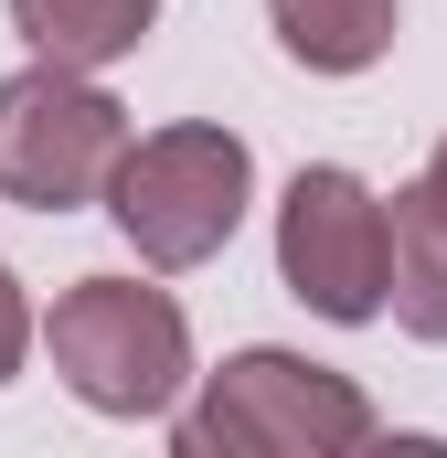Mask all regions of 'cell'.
I'll return each instance as SVG.
<instances>
[{"mask_svg":"<svg viewBox=\"0 0 447 458\" xmlns=\"http://www.w3.org/2000/svg\"><path fill=\"white\" fill-rule=\"evenodd\" d=\"M384 437L373 394L309 362V352H224V373H203V394L171 416V448L181 458H351Z\"/></svg>","mask_w":447,"mask_h":458,"instance_id":"cell-1","label":"cell"},{"mask_svg":"<svg viewBox=\"0 0 447 458\" xmlns=\"http://www.w3.org/2000/svg\"><path fill=\"white\" fill-rule=\"evenodd\" d=\"M394 320L416 342H447V214L416 192H394Z\"/></svg>","mask_w":447,"mask_h":458,"instance_id":"cell-8","label":"cell"},{"mask_svg":"<svg viewBox=\"0 0 447 458\" xmlns=\"http://www.w3.org/2000/svg\"><path fill=\"white\" fill-rule=\"evenodd\" d=\"M32 342H43V320H32V299H21V277L0 267V384L32 362Z\"/></svg>","mask_w":447,"mask_h":458,"instance_id":"cell-9","label":"cell"},{"mask_svg":"<svg viewBox=\"0 0 447 458\" xmlns=\"http://www.w3.org/2000/svg\"><path fill=\"white\" fill-rule=\"evenodd\" d=\"M160 0H11V32L43 54V64H75V75H107L149 43Z\"/></svg>","mask_w":447,"mask_h":458,"instance_id":"cell-6","label":"cell"},{"mask_svg":"<svg viewBox=\"0 0 447 458\" xmlns=\"http://www.w3.org/2000/svg\"><path fill=\"white\" fill-rule=\"evenodd\" d=\"M117 160H128V107L75 64H21L0 75V203L21 214H86L107 203Z\"/></svg>","mask_w":447,"mask_h":458,"instance_id":"cell-4","label":"cell"},{"mask_svg":"<svg viewBox=\"0 0 447 458\" xmlns=\"http://www.w3.org/2000/svg\"><path fill=\"white\" fill-rule=\"evenodd\" d=\"M43 352L54 373L75 384V405H97L117 427H149V416H181V394L203 384L192 373V320L171 288H139V277H75L54 310H43Z\"/></svg>","mask_w":447,"mask_h":458,"instance_id":"cell-2","label":"cell"},{"mask_svg":"<svg viewBox=\"0 0 447 458\" xmlns=\"http://www.w3.org/2000/svg\"><path fill=\"white\" fill-rule=\"evenodd\" d=\"M277 277L299 310H320L331 331H362L394 310V214L362 171L309 160L277 192Z\"/></svg>","mask_w":447,"mask_h":458,"instance_id":"cell-5","label":"cell"},{"mask_svg":"<svg viewBox=\"0 0 447 458\" xmlns=\"http://www.w3.org/2000/svg\"><path fill=\"white\" fill-rule=\"evenodd\" d=\"M256 203V149L224 128V117H181V128H149L128 139L107 182V225L139 245V267H203L234 245Z\"/></svg>","mask_w":447,"mask_h":458,"instance_id":"cell-3","label":"cell"},{"mask_svg":"<svg viewBox=\"0 0 447 458\" xmlns=\"http://www.w3.org/2000/svg\"><path fill=\"white\" fill-rule=\"evenodd\" d=\"M266 21H277L288 64H309V75H373L394 54L405 0H266Z\"/></svg>","mask_w":447,"mask_h":458,"instance_id":"cell-7","label":"cell"},{"mask_svg":"<svg viewBox=\"0 0 447 458\" xmlns=\"http://www.w3.org/2000/svg\"><path fill=\"white\" fill-rule=\"evenodd\" d=\"M426 203L447 214V139H437V160H426Z\"/></svg>","mask_w":447,"mask_h":458,"instance_id":"cell-10","label":"cell"}]
</instances>
